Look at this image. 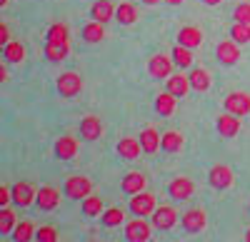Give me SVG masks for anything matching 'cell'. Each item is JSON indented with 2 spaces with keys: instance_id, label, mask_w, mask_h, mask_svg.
Wrapping results in <instances>:
<instances>
[{
  "instance_id": "6da1fadb",
  "label": "cell",
  "mask_w": 250,
  "mask_h": 242,
  "mask_svg": "<svg viewBox=\"0 0 250 242\" xmlns=\"http://www.w3.org/2000/svg\"><path fill=\"white\" fill-rule=\"evenodd\" d=\"M55 88L62 97H75L80 90H83V77L78 73H62L58 80H55Z\"/></svg>"
},
{
  "instance_id": "7a4b0ae2",
  "label": "cell",
  "mask_w": 250,
  "mask_h": 242,
  "mask_svg": "<svg viewBox=\"0 0 250 242\" xmlns=\"http://www.w3.org/2000/svg\"><path fill=\"white\" fill-rule=\"evenodd\" d=\"M90 190H93V183L83 175H73L65 180V195L73 200H85L90 195Z\"/></svg>"
},
{
  "instance_id": "3957f363",
  "label": "cell",
  "mask_w": 250,
  "mask_h": 242,
  "mask_svg": "<svg viewBox=\"0 0 250 242\" xmlns=\"http://www.w3.org/2000/svg\"><path fill=\"white\" fill-rule=\"evenodd\" d=\"M155 195L153 192H138V195H133L130 197V212L133 215H138V217H145V215H153L155 212Z\"/></svg>"
},
{
  "instance_id": "277c9868",
  "label": "cell",
  "mask_w": 250,
  "mask_h": 242,
  "mask_svg": "<svg viewBox=\"0 0 250 242\" xmlns=\"http://www.w3.org/2000/svg\"><path fill=\"white\" fill-rule=\"evenodd\" d=\"M150 225L145 223L143 217H135V220H130L128 225H125V240L128 242H148L150 240Z\"/></svg>"
},
{
  "instance_id": "5b68a950",
  "label": "cell",
  "mask_w": 250,
  "mask_h": 242,
  "mask_svg": "<svg viewBox=\"0 0 250 242\" xmlns=\"http://www.w3.org/2000/svg\"><path fill=\"white\" fill-rule=\"evenodd\" d=\"M233 180H235V175L228 165H215L210 170V175H208V183H210L213 190H228L233 185Z\"/></svg>"
},
{
  "instance_id": "8992f818",
  "label": "cell",
  "mask_w": 250,
  "mask_h": 242,
  "mask_svg": "<svg viewBox=\"0 0 250 242\" xmlns=\"http://www.w3.org/2000/svg\"><path fill=\"white\" fill-rule=\"evenodd\" d=\"M38 200V190L30 185V183H15L13 185V203L15 205H20V207H28V205H33Z\"/></svg>"
},
{
  "instance_id": "52a82bcc",
  "label": "cell",
  "mask_w": 250,
  "mask_h": 242,
  "mask_svg": "<svg viewBox=\"0 0 250 242\" xmlns=\"http://www.w3.org/2000/svg\"><path fill=\"white\" fill-rule=\"evenodd\" d=\"M175 223H178V212L170 205L155 207V212H153V227L155 230H170V227H175Z\"/></svg>"
},
{
  "instance_id": "ba28073f",
  "label": "cell",
  "mask_w": 250,
  "mask_h": 242,
  "mask_svg": "<svg viewBox=\"0 0 250 242\" xmlns=\"http://www.w3.org/2000/svg\"><path fill=\"white\" fill-rule=\"evenodd\" d=\"M173 57H168V55H153L150 57V63H148V73L153 75V77H158V80H163V77H170V73H173Z\"/></svg>"
},
{
  "instance_id": "9c48e42d",
  "label": "cell",
  "mask_w": 250,
  "mask_h": 242,
  "mask_svg": "<svg viewBox=\"0 0 250 242\" xmlns=\"http://www.w3.org/2000/svg\"><path fill=\"white\" fill-rule=\"evenodd\" d=\"M193 192H195V185H193L190 177H175L173 183L168 185V195L173 200H190Z\"/></svg>"
},
{
  "instance_id": "30bf717a",
  "label": "cell",
  "mask_w": 250,
  "mask_h": 242,
  "mask_svg": "<svg viewBox=\"0 0 250 242\" xmlns=\"http://www.w3.org/2000/svg\"><path fill=\"white\" fill-rule=\"evenodd\" d=\"M225 110L233 115H250V95L248 93H230L225 97Z\"/></svg>"
},
{
  "instance_id": "8fae6325",
  "label": "cell",
  "mask_w": 250,
  "mask_h": 242,
  "mask_svg": "<svg viewBox=\"0 0 250 242\" xmlns=\"http://www.w3.org/2000/svg\"><path fill=\"white\" fill-rule=\"evenodd\" d=\"M183 230L185 232H200V230H205V225H208V217H205V212L200 210V207H193V210H188L185 215H183Z\"/></svg>"
},
{
  "instance_id": "7c38bea8",
  "label": "cell",
  "mask_w": 250,
  "mask_h": 242,
  "mask_svg": "<svg viewBox=\"0 0 250 242\" xmlns=\"http://www.w3.org/2000/svg\"><path fill=\"white\" fill-rule=\"evenodd\" d=\"M218 60L223 65H235L238 60H240V48L238 43L230 37V40H223V43L218 45Z\"/></svg>"
},
{
  "instance_id": "4fadbf2b",
  "label": "cell",
  "mask_w": 250,
  "mask_h": 242,
  "mask_svg": "<svg viewBox=\"0 0 250 242\" xmlns=\"http://www.w3.org/2000/svg\"><path fill=\"white\" fill-rule=\"evenodd\" d=\"M215 125H218V132H220L223 137H235V135L240 132V117L225 110V115L218 117Z\"/></svg>"
},
{
  "instance_id": "5bb4252c",
  "label": "cell",
  "mask_w": 250,
  "mask_h": 242,
  "mask_svg": "<svg viewBox=\"0 0 250 242\" xmlns=\"http://www.w3.org/2000/svg\"><path fill=\"white\" fill-rule=\"evenodd\" d=\"M103 135V125H100V117H95V115H85L80 120V137L83 140H98Z\"/></svg>"
},
{
  "instance_id": "9a60e30c",
  "label": "cell",
  "mask_w": 250,
  "mask_h": 242,
  "mask_svg": "<svg viewBox=\"0 0 250 242\" xmlns=\"http://www.w3.org/2000/svg\"><path fill=\"white\" fill-rule=\"evenodd\" d=\"M35 205L40 207V210H55L58 205H60V192L55 190V187H40L38 190V200H35Z\"/></svg>"
},
{
  "instance_id": "2e32d148",
  "label": "cell",
  "mask_w": 250,
  "mask_h": 242,
  "mask_svg": "<svg viewBox=\"0 0 250 242\" xmlns=\"http://www.w3.org/2000/svg\"><path fill=\"white\" fill-rule=\"evenodd\" d=\"M90 18L105 25L110 18H115V5L110 3V0H95L93 8H90Z\"/></svg>"
},
{
  "instance_id": "e0dca14e",
  "label": "cell",
  "mask_w": 250,
  "mask_h": 242,
  "mask_svg": "<svg viewBox=\"0 0 250 242\" xmlns=\"http://www.w3.org/2000/svg\"><path fill=\"white\" fill-rule=\"evenodd\" d=\"M178 43L180 45H185V48H198L200 43H203V30L200 28H195V25H185V28H180V33H178Z\"/></svg>"
},
{
  "instance_id": "ac0fdd59",
  "label": "cell",
  "mask_w": 250,
  "mask_h": 242,
  "mask_svg": "<svg viewBox=\"0 0 250 242\" xmlns=\"http://www.w3.org/2000/svg\"><path fill=\"white\" fill-rule=\"evenodd\" d=\"M75 152H78V140H75L73 135L58 137V143H55V155H58L60 160H70V157H75Z\"/></svg>"
},
{
  "instance_id": "d6986e66",
  "label": "cell",
  "mask_w": 250,
  "mask_h": 242,
  "mask_svg": "<svg viewBox=\"0 0 250 242\" xmlns=\"http://www.w3.org/2000/svg\"><path fill=\"white\" fill-rule=\"evenodd\" d=\"M160 143H163V135L158 132V130H153V128H145L143 132H140V145H143V152H158L160 150Z\"/></svg>"
},
{
  "instance_id": "ffe728a7",
  "label": "cell",
  "mask_w": 250,
  "mask_h": 242,
  "mask_svg": "<svg viewBox=\"0 0 250 242\" xmlns=\"http://www.w3.org/2000/svg\"><path fill=\"white\" fill-rule=\"evenodd\" d=\"M140 150H143V145H140V140H135V137H123L118 143V155L125 157V160L140 157Z\"/></svg>"
},
{
  "instance_id": "44dd1931",
  "label": "cell",
  "mask_w": 250,
  "mask_h": 242,
  "mask_svg": "<svg viewBox=\"0 0 250 242\" xmlns=\"http://www.w3.org/2000/svg\"><path fill=\"white\" fill-rule=\"evenodd\" d=\"M123 192H128V195H138L145 190V175L143 172H128L123 177Z\"/></svg>"
},
{
  "instance_id": "7402d4cb",
  "label": "cell",
  "mask_w": 250,
  "mask_h": 242,
  "mask_svg": "<svg viewBox=\"0 0 250 242\" xmlns=\"http://www.w3.org/2000/svg\"><path fill=\"white\" fill-rule=\"evenodd\" d=\"M175 100H178V97H175L170 90L160 93V95L155 97V110H158V115H163V117L173 115V112H175Z\"/></svg>"
},
{
  "instance_id": "603a6c76",
  "label": "cell",
  "mask_w": 250,
  "mask_h": 242,
  "mask_svg": "<svg viewBox=\"0 0 250 242\" xmlns=\"http://www.w3.org/2000/svg\"><path fill=\"white\" fill-rule=\"evenodd\" d=\"M188 80H190V88L198 90V93H205L208 88H210V73L203 70V68H193L190 75H188Z\"/></svg>"
},
{
  "instance_id": "cb8c5ba5",
  "label": "cell",
  "mask_w": 250,
  "mask_h": 242,
  "mask_svg": "<svg viewBox=\"0 0 250 242\" xmlns=\"http://www.w3.org/2000/svg\"><path fill=\"white\" fill-rule=\"evenodd\" d=\"M83 40L85 43H100L103 37H105V28H103V23H98V20H90L88 25H83Z\"/></svg>"
},
{
  "instance_id": "d4e9b609",
  "label": "cell",
  "mask_w": 250,
  "mask_h": 242,
  "mask_svg": "<svg viewBox=\"0 0 250 242\" xmlns=\"http://www.w3.org/2000/svg\"><path fill=\"white\" fill-rule=\"evenodd\" d=\"M168 90L175 97H185L188 90H190V80H188V75H170L168 77Z\"/></svg>"
},
{
  "instance_id": "484cf974",
  "label": "cell",
  "mask_w": 250,
  "mask_h": 242,
  "mask_svg": "<svg viewBox=\"0 0 250 242\" xmlns=\"http://www.w3.org/2000/svg\"><path fill=\"white\" fill-rule=\"evenodd\" d=\"M115 18H118L120 25H133L135 20H138V10H135L133 3H120L115 8Z\"/></svg>"
},
{
  "instance_id": "4316f807",
  "label": "cell",
  "mask_w": 250,
  "mask_h": 242,
  "mask_svg": "<svg viewBox=\"0 0 250 242\" xmlns=\"http://www.w3.org/2000/svg\"><path fill=\"white\" fill-rule=\"evenodd\" d=\"M103 212H105V207H103L100 195H88L85 200H83V215H88V217H100Z\"/></svg>"
},
{
  "instance_id": "83f0119b",
  "label": "cell",
  "mask_w": 250,
  "mask_h": 242,
  "mask_svg": "<svg viewBox=\"0 0 250 242\" xmlns=\"http://www.w3.org/2000/svg\"><path fill=\"white\" fill-rule=\"evenodd\" d=\"M70 53L68 43H48L45 40V57L53 60V63H60V60H65Z\"/></svg>"
},
{
  "instance_id": "f1b7e54d",
  "label": "cell",
  "mask_w": 250,
  "mask_h": 242,
  "mask_svg": "<svg viewBox=\"0 0 250 242\" xmlns=\"http://www.w3.org/2000/svg\"><path fill=\"white\" fill-rule=\"evenodd\" d=\"M160 148H163L165 152H178V150L183 148V135H180L178 130L163 132V143H160Z\"/></svg>"
},
{
  "instance_id": "f546056e",
  "label": "cell",
  "mask_w": 250,
  "mask_h": 242,
  "mask_svg": "<svg viewBox=\"0 0 250 242\" xmlns=\"http://www.w3.org/2000/svg\"><path fill=\"white\" fill-rule=\"evenodd\" d=\"M173 63L183 70V68H190L193 65V53H190V48H185V45H175L173 48Z\"/></svg>"
},
{
  "instance_id": "4dcf8cb0",
  "label": "cell",
  "mask_w": 250,
  "mask_h": 242,
  "mask_svg": "<svg viewBox=\"0 0 250 242\" xmlns=\"http://www.w3.org/2000/svg\"><path fill=\"white\" fill-rule=\"evenodd\" d=\"M35 237V227L33 223H28V220H23V223H18L15 230H13V240L15 242H30Z\"/></svg>"
},
{
  "instance_id": "1f68e13d",
  "label": "cell",
  "mask_w": 250,
  "mask_h": 242,
  "mask_svg": "<svg viewBox=\"0 0 250 242\" xmlns=\"http://www.w3.org/2000/svg\"><path fill=\"white\" fill-rule=\"evenodd\" d=\"M45 40L48 43H68V25L62 23H53L45 33Z\"/></svg>"
},
{
  "instance_id": "d6a6232c",
  "label": "cell",
  "mask_w": 250,
  "mask_h": 242,
  "mask_svg": "<svg viewBox=\"0 0 250 242\" xmlns=\"http://www.w3.org/2000/svg\"><path fill=\"white\" fill-rule=\"evenodd\" d=\"M123 220H125V212L120 207H108L105 212L100 215V223L105 225V227H118Z\"/></svg>"
},
{
  "instance_id": "836d02e7",
  "label": "cell",
  "mask_w": 250,
  "mask_h": 242,
  "mask_svg": "<svg viewBox=\"0 0 250 242\" xmlns=\"http://www.w3.org/2000/svg\"><path fill=\"white\" fill-rule=\"evenodd\" d=\"M3 55H5L8 63H20V60L25 57V48L20 43H13V40H10L8 45H3Z\"/></svg>"
},
{
  "instance_id": "e575fe53",
  "label": "cell",
  "mask_w": 250,
  "mask_h": 242,
  "mask_svg": "<svg viewBox=\"0 0 250 242\" xmlns=\"http://www.w3.org/2000/svg\"><path fill=\"white\" fill-rule=\"evenodd\" d=\"M230 37L235 40L238 45L250 43V23H235V25L230 28Z\"/></svg>"
},
{
  "instance_id": "d590c367",
  "label": "cell",
  "mask_w": 250,
  "mask_h": 242,
  "mask_svg": "<svg viewBox=\"0 0 250 242\" xmlns=\"http://www.w3.org/2000/svg\"><path fill=\"white\" fill-rule=\"evenodd\" d=\"M15 212L13 210H8V207H3L0 210V232L3 235H10L13 230H15Z\"/></svg>"
},
{
  "instance_id": "8d00e7d4",
  "label": "cell",
  "mask_w": 250,
  "mask_h": 242,
  "mask_svg": "<svg viewBox=\"0 0 250 242\" xmlns=\"http://www.w3.org/2000/svg\"><path fill=\"white\" fill-rule=\"evenodd\" d=\"M35 240H38V242H58L60 235H58V230H55L53 225H43V227L35 232Z\"/></svg>"
},
{
  "instance_id": "74e56055",
  "label": "cell",
  "mask_w": 250,
  "mask_h": 242,
  "mask_svg": "<svg viewBox=\"0 0 250 242\" xmlns=\"http://www.w3.org/2000/svg\"><path fill=\"white\" fill-rule=\"evenodd\" d=\"M235 23H250V3H240L233 13Z\"/></svg>"
},
{
  "instance_id": "f35d334b",
  "label": "cell",
  "mask_w": 250,
  "mask_h": 242,
  "mask_svg": "<svg viewBox=\"0 0 250 242\" xmlns=\"http://www.w3.org/2000/svg\"><path fill=\"white\" fill-rule=\"evenodd\" d=\"M13 200V187H8V185H0V207H5L8 203Z\"/></svg>"
},
{
  "instance_id": "ab89813d",
  "label": "cell",
  "mask_w": 250,
  "mask_h": 242,
  "mask_svg": "<svg viewBox=\"0 0 250 242\" xmlns=\"http://www.w3.org/2000/svg\"><path fill=\"white\" fill-rule=\"evenodd\" d=\"M0 43H3V45H8V43H10V40H8V25H5V23L0 25Z\"/></svg>"
},
{
  "instance_id": "60d3db41",
  "label": "cell",
  "mask_w": 250,
  "mask_h": 242,
  "mask_svg": "<svg viewBox=\"0 0 250 242\" xmlns=\"http://www.w3.org/2000/svg\"><path fill=\"white\" fill-rule=\"evenodd\" d=\"M203 3H205V5H220L223 0H203Z\"/></svg>"
},
{
  "instance_id": "b9f144b4",
  "label": "cell",
  "mask_w": 250,
  "mask_h": 242,
  "mask_svg": "<svg viewBox=\"0 0 250 242\" xmlns=\"http://www.w3.org/2000/svg\"><path fill=\"white\" fill-rule=\"evenodd\" d=\"M145 5H155V3H160V0H143Z\"/></svg>"
},
{
  "instance_id": "7bdbcfd3",
  "label": "cell",
  "mask_w": 250,
  "mask_h": 242,
  "mask_svg": "<svg viewBox=\"0 0 250 242\" xmlns=\"http://www.w3.org/2000/svg\"><path fill=\"white\" fill-rule=\"evenodd\" d=\"M165 3H170V5H180L183 0H165Z\"/></svg>"
},
{
  "instance_id": "ee69618b",
  "label": "cell",
  "mask_w": 250,
  "mask_h": 242,
  "mask_svg": "<svg viewBox=\"0 0 250 242\" xmlns=\"http://www.w3.org/2000/svg\"><path fill=\"white\" fill-rule=\"evenodd\" d=\"M245 242H250V230H248V232H245Z\"/></svg>"
},
{
  "instance_id": "f6af8a7d",
  "label": "cell",
  "mask_w": 250,
  "mask_h": 242,
  "mask_svg": "<svg viewBox=\"0 0 250 242\" xmlns=\"http://www.w3.org/2000/svg\"><path fill=\"white\" fill-rule=\"evenodd\" d=\"M0 5H3V8H5V5H8V0H0Z\"/></svg>"
},
{
  "instance_id": "bcb514c9",
  "label": "cell",
  "mask_w": 250,
  "mask_h": 242,
  "mask_svg": "<svg viewBox=\"0 0 250 242\" xmlns=\"http://www.w3.org/2000/svg\"><path fill=\"white\" fill-rule=\"evenodd\" d=\"M90 242H95V240H90Z\"/></svg>"
},
{
  "instance_id": "7dc6e473",
  "label": "cell",
  "mask_w": 250,
  "mask_h": 242,
  "mask_svg": "<svg viewBox=\"0 0 250 242\" xmlns=\"http://www.w3.org/2000/svg\"><path fill=\"white\" fill-rule=\"evenodd\" d=\"M35 242H38V240H35Z\"/></svg>"
}]
</instances>
